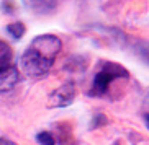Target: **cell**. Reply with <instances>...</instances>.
<instances>
[{
	"mask_svg": "<svg viewBox=\"0 0 149 145\" xmlns=\"http://www.w3.org/2000/svg\"><path fill=\"white\" fill-rule=\"evenodd\" d=\"M144 103H146V106H148V109H149V93H148V96H146Z\"/></svg>",
	"mask_w": 149,
	"mask_h": 145,
	"instance_id": "cell-11",
	"label": "cell"
},
{
	"mask_svg": "<svg viewBox=\"0 0 149 145\" xmlns=\"http://www.w3.org/2000/svg\"><path fill=\"white\" fill-rule=\"evenodd\" d=\"M25 7L30 8L36 15H48L54 12L57 5V0H23Z\"/></svg>",
	"mask_w": 149,
	"mask_h": 145,
	"instance_id": "cell-5",
	"label": "cell"
},
{
	"mask_svg": "<svg viewBox=\"0 0 149 145\" xmlns=\"http://www.w3.org/2000/svg\"><path fill=\"white\" fill-rule=\"evenodd\" d=\"M62 43L61 39L54 34H40L30 43L26 51L23 52L20 59V65L25 75L38 78L46 75L54 60H56L57 54L61 52Z\"/></svg>",
	"mask_w": 149,
	"mask_h": 145,
	"instance_id": "cell-1",
	"label": "cell"
},
{
	"mask_svg": "<svg viewBox=\"0 0 149 145\" xmlns=\"http://www.w3.org/2000/svg\"><path fill=\"white\" fill-rule=\"evenodd\" d=\"M128 77H130V72L123 65H120L116 62H103L98 69V72L95 74V77H93L90 95L92 96H105L108 93L110 85L113 83L115 80L120 78L126 80Z\"/></svg>",
	"mask_w": 149,
	"mask_h": 145,
	"instance_id": "cell-2",
	"label": "cell"
},
{
	"mask_svg": "<svg viewBox=\"0 0 149 145\" xmlns=\"http://www.w3.org/2000/svg\"><path fill=\"white\" fill-rule=\"evenodd\" d=\"M0 145H17V144H13V142L8 140V139H0Z\"/></svg>",
	"mask_w": 149,
	"mask_h": 145,
	"instance_id": "cell-10",
	"label": "cell"
},
{
	"mask_svg": "<svg viewBox=\"0 0 149 145\" xmlns=\"http://www.w3.org/2000/svg\"><path fill=\"white\" fill-rule=\"evenodd\" d=\"M2 8H3L7 13H12V12H13V2H12V0H5L3 3H2Z\"/></svg>",
	"mask_w": 149,
	"mask_h": 145,
	"instance_id": "cell-9",
	"label": "cell"
},
{
	"mask_svg": "<svg viewBox=\"0 0 149 145\" xmlns=\"http://www.w3.org/2000/svg\"><path fill=\"white\" fill-rule=\"evenodd\" d=\"M36 140L40 142L41 145H54V144H56V142H54L53 134H51V132H48V131L40 132V134L36 135Z\"/></svg>",
	"mask_w": 149,
	"mask_h": 145,
	"instance_id": "cell-8",
	"label": "cell"
},
{
	"mask_svg": "<svg viewBox=\"0 0 149 145\" xmlns=\"http://www.w3.org/2000/svg\"><path fill=\"white\" fill-rule=\"evenodd\" d=\"M75 98V85L74 82H67L56 88L48 96V108H66Z\"/></svg>",
	"mask_w": 149,
	"mask_h": 145,
	"instance_id": "cell-3",
	"label": "cell"
},
{
	"mask_svg": "<svg viewBox=\"0 0 149 145\" xmlns=\"http://www.w3.org/2000/svg\"><path fill=\"white\" fill-rule=\"evenodd\" d=\"M25 31H26V28H25V25H23L22 21L10 23L8 26H7V33H8L13 39H22L23 36H25Z\"/></svg>",
	"mask_w": 149,
	"mask_h": 145,
	"instance_id": "cell-7",
	"label": "cell"
},
{
	"mask_svg": "<svg viewBox=\"0 0 149 145\" xmlns=\"http://www.w3.org/2000/svg\"><path fill=\"white\" fill-rule=\"evenodd\" d=\"M146 126H148V127H149V114L146 116Z\"/></svg>",
	"mask_w": 149,
	"mask_h": 145,
	"instance_id": "cell-12",
	"label": "cell"
},
{
	"mask_svg": "<svg viewBox=\"0 0 149 145\" xmlns=\"http://www.w3.org/2000/svg\"><path fill=\"white\" fill-rule=\"evenodd\" d=\"M12 60H13V51L10 47V44L0 39V72L7 70L13 65Z\"/></svg>",
	"mask_w": 149,
	"mask_h": 145,
	"instance_id": "cell-6",
	"label": "cell"
},
{
	"mask_svg": "<svg viewBox=\"0 0 149 145\" xmlns=\"http://www.w3.org/2000/svg\"><path fill=\"white\" fill-rule=\"evenodd\" d=\"M18 80H20V72L15 65H12L10 69H7L3 72H0V95L12 91L17 87Z\"/></svg>",
	"mask_w": 149,
	"mask_h": 145,
	"instance_id": "cell-4",
	"label": "cell"
}]
</instances>
